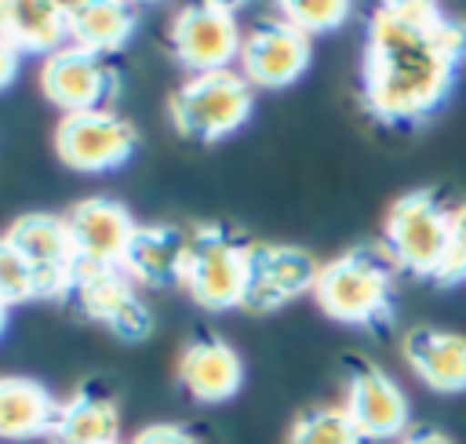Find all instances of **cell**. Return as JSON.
<instances>
[{"label": "cell", "instance_id": "83f0119b", "mask_svg": "<svg viewBox=\"0 0 466 444\" xmlns=\"http://www.w3.org/2000/svg\"><path fill=\"white\" fill-rule=\"evenodd\" d=\"M397 444H451V437L441 433V429H433V426H415V429H408Z\"/></svg>", "mask_w": 466, "mask_h": 444}, {"label": "cell", "instance_id": "4fadbf2b", "mask_svg": "<svg viewBox=\"0 0 466 444\" xmlns=\"http://www.w3.org/2000/svg\"><path fill=\"white\" fill-rule=\"evenodd\" d=\"M346 419L357 426V433L371 444V440H400L408 433L411 422V408L404 389L393 382V375H386L375 364H360L353 368V375L346 378V393L342 404Z\"/></svg>", "mask_w": 466, "mask_h": 444}, {"label": "cell", "instance_id": "484cf974", "mask_svg": "<svg viewBox=\"0 0 466 444\" xmlns=\"http://www.w3.org/2000/svg\"><path fill=\"white\" fill-rule=\"evenodd\" d=\"M131 444H200V437L178 422H149L131 437Z\"/></svg>", "mask_w": 466, "mask_h": 444}, {"label": "cell", "instance_id": "52a82bcc", "mask_svg": "<svg viewBox=\"0 0 466 444\" xmlns=\"http://www.w3.org/2000/svg\"><path fill=\"white\" fill-rule=\"evenodd\" d=\"M138 149V131L116 109L73 113L55 124V153L66 167L84 175H106L124 167Z\"/></svg>", "mask_w": 466, "mask_h": 444}, {"label": "cell", "instance_id": "9a60e30c", "mask_svg": "<svg viewBox=\"0 0 466 444\" xmlns=\"http://www.w3.org/2000/svg\"><path fill=\"white\" fill-rule=\"evenodd\" d=\"M178 386L197 404H226L244 389V357L226 338H197L178 357Z\"/></svg>", "mask_w": 466, "mask_h": 444}, {"label": "cell", "instance_id": "d6986e66", "mask_svg": "<svg viewBox=\"0 0 466 444\" xmlns=\"http://www.w3.org/2000/svg\"><path fill=\"white\" fill-rule=\"evenodd\" d=\"M55 393L29 375H0V440L51 437L58 419Z\"/></svg>", "mask_w": 466, "mask_h": 444}, {"label": "cell", "instance_id": "ac0fdd59", "mask_svg": "<svg viewBox=\"0 0 466 444\" xmlns=\"http://www.w3.org/2000/svg\"><path fill=\"white\" fill-rule=\"evenodd\" d=\"M186 244H189V229L182 226H167V222L138 226L120 269L131 277L135 288H178Z\"/></svg>", "mask_w": 466, "mask_h": 444}, {"label": "cell", "instance_id": "3957f363", "mask_svg": "<svg viewBox=\"0 0 466 444\" xmlns=\"http://www.w3.org/2000/svg\"><path fill=\"white\" fill-rule=\"evenodd\" d=\"M251 109H255V87L237 69L186 76L167 98L171 127L182 138L204 146L237 135L251 120Z\"/></svg>", "mask_w": 466, "mask_h": 444}, {"label": "cell", "instance_id": "6da1fadb", "mask_svg": "<svg viewBox=\"0 0 466 444\" xmlns=\"http://www.w3.org/2000/svg\"><path fill=\"white\" fill-rule=\"evenodd\" d=\"M466 69V22L437 4H379L360 55V106L386 127H419L444 109Z\"/></svg>", "mask_w": 466, "mask_h": 444}, {"label": "cell", "instance_id": "8992f818", "mask_svg": "<svg viewBox=\"0 0 466 444\" xmlns=\"http://www.w3.org/2000/svg\"><path fill=\"white\" fill-rule=\"evenodd\" d=\"M244 44V29L237 22L233 4H189L175 11L167 25V47L186 76L222 73L237 66Z\"/></svg>", "mask_w": 466, "mask_h": 444}, {"label": "cell", "instance_id": "277c9868", "mask_svg": "<svg viewBox=\"0 0 466 444\" xmlns=\"http://www.w3.org/2000/svg\"><path fill=\"white\" fill-rule=\"evenodd\" d=\"M178 288L200 309H240L248 295V240H237L222 226L189 229Z\"/></svg>", "mask_w": 466, "mask_h": 444}, {"label": "cell", "instance_id": "7a4b0ae2", "mask_svg": "<svg viewBox=\"0 0 466 444\" xmlns=\"http://www.w3.org/2000/svg\"><path fill=\"white\" fill-rule=\"evenodd\" d=\"M397 266L382 244H360L324 262L313 284V302L324 317L346 328H386L393 320Z\"/></svg>", "mask_w": 466, "mask_h": 444}, {"label": "cell", "instance_id": "e0dca14e", "mask_svg": "<svg viewBox=\"0 0 466 444\" xmlns=\"http://www.w3.org/2000/svg\"><path fill=\"white\" fill-rule=\"evenodd\" d=\"M138 29V11L116 0H80L66 4V44L98 58L120 55Z\"/></svg>", "mask_w": 466, "mask_h": 444}, {"label": "cell", "instance_id": "44dd1931", "mask_svg": "<svg viewBox=\"0 0 466 444\" xmlns=\"http://www.w3.org/2000/svg\"><path fill=\"white\" fill-rule=\"evenodd\" d=\"M55 444H120V408L113 397L80 389L58 404L51 426Z\"/></svg>", "mask_w": 466, "mask_h": 444}, {"label": "cell", "instance_id": "7c38bea8", "mask_svg": "<svg viewBox=\"0 0 466 444\" xmlns=\"http://www.w3.org/2000/svg\"><path fill=\"white\" fill-rule=\"evenodd\" d=\"M313 55V40H306L299 29L288 22H258L244 33L240 55H237V73L262 91H280L291 87L306 76Z\"/></svg>", "mask_w": 466, "mask_h": 444}, {"label": "cell", "instance_id": "2e32d148", "mask_svg": "<svg viewBox=\"0 0 466 444\" xmlns=\"http://www.w3.org/2000/svg\"><path fill=\"white\" fill-rule=\"evenodd\" d=\"M404 364L433 393H466V335L415 328L404 335Z\"/></svg>", "mask_w": 466, "mask_h": 444}, {"label": "cell", "instance_id": "603a6c76", "mask_svg": "<svg viewBox=\"0 0 466 444\" xmlns=\"http://www.w3.org/2000/svg\"><path fill=\"white\" fill-rule=\"evenodd\" d=\"M350 11L353 7L346 0H295V4H280L277 18L288 22L291 29H299L306 40H313V36L335 33L350 18Z\"/></svg>", "mask_w": 466, "mask_h": 444}, {"label": "cell", "instance_id": "30bf717a", "mask_svg": "<svg viewBox=\"0 0 466 444\" xmlns=\"http://www.w3.org/2000/svg\"><path fill=\"white\" fill-rule=\"evenodd\" d=\"M317 273H320V262L306 247L251 240L248 244V295L240 309L248 313L284 309L288 302L313 295Z\"/></svg>", "mask_w": 466, "mask_h": 444}, {"label": "cell", "instance_id": "9c48e42d", "mask_svg": "<svg viewBox=\"0 0 466 444\" xmlns=\"http://www.w3.org/2000/svg\"><path fill=\"white\" fill-rule=\"evenodd\" d=\"M40 95L47 106H55L62 116L109 109V102L120 91V73L109 58L87 55L80 47H58L40 66Z\"/></svg>", "mask_w": 466, "mask_h": 444}, {"label": "cell", "instance_id": "f1b7e54d", "mask_svg": "<svg viewBox=\"0 0 466 444\" xmlns=\"http://www.w3.org/2000/svg\"><path fill=\"white\" fill-rule=\"evenodd\" d=\"M4 331H7V306L0 302V335H4Z\"/></svg>", "mask_w": 466, "mask_h": 444}, {"label": "cell", "instance_id": "8fae6325", "mask_svg": "<svg viewBox=\"0 0 466 444\" xmlns=\"http://www.w3.org/2000/svg\"><path fill=\"white\" fill-rule=\"evenodd\" d=\"M36 269L40 280V298H69L73 295V280H76V251L69 240V226L66 215L55 211H25L18 215L7 233H4Z\"/></svg>", "mask_w": 466, "mask_h": 444}, {"label": "cell", "instance_id": "4316f807", "mask_svg": "<svg viewBox=\"0 0 466 444\" xmlns=\"http://www.w3.org/2000/svg\"><path fill=\"white\" fill-rule=\"evenodd\" d=\"M18 73H22V55L0 40V91H7L18 80Z\"/></svg>", "mask_w": 466, "mask_h": 444}, {"label": "cell", "instance_id": "ffe728a7", "mask_svg": "<svg viewBox=\"0 0 466 444\" xmlns=\"http://www.w3.org/2000/svg\"><path fill=\"white\" fill-rule=\"evenodd\" d=\"M0 40L18 55H55L66 47V4L51 0H4L0 4Z\"/></svg>", "mask_w": 466, "mask_h": 444}, {"label": "cell", "instance_id": "cb8c5ba5", "mask_svg": "<svg viewBox=\"0 0 466 444\" xmlns=\"http://www.w3.org/2000/svg\"><path fill=\"white\" fill-rule=\"evenodd\" d=\"M33 298H40L36 269L7 237H0V302L11 309L22 302H33Z\"/></svg>", "mask_w": 466, "mask_h": 444}, {"label": "cell", "instance_id": "5bb4252c", "mask_svg": "<svg viewBox=\"0 0 466 444\" xmlns=\"http://www.w3.org/2000/svg\"><path fill=\"white\" fill-rule=\"evenodd\" d=\"M69 240L80 266H120L138 229L135 215L113 197H84L66 211Z\"/></svg>", "mask_w": 466, "mask_h": 444}, {"label": "cell", "instance_id": "d4e9b609", "mask_svg": "<svg viewBox=\"0 0 466 444\" xmlns=\"http://www.w3.org/2000/svg\"><path fill=\"white\" fill-rule=\"evenodd\" d=\"M441 288L451 284H466V200L451 207V222H448V247H444V262L433 277Z\"/></svg>", "mask_w": 466, "mask_h": 444}, {"label": "cell", "instance_id": "ba28073f", "mask_svg": "<svg viewBox=\"0 0 466 444\" xmlns=\"http://www.w3.org/2000/svg\"><path fill=\"white\" fill-rule=\"evenodd\" d=\"M69 298L91 324L120 342H142L153 331V309L120 266H80Z\"/></svg>", "mask_w": 466, "mask_h": 444}, {"label": "cell", "instance_id": "7402d4cb", "mask_svg": "<svg viewBox=\"0 0 466 444\" xmlns=\"http://www.w3.org/2000/svg\"><path fill=\"white\" fill-rule=\"evenodd\" d=\"M288 444H368L357 426L346 419L342 408L324 404V408H309L302 411L291 429H288Z\"/></svg>", "mask_w": 466, "mask_h": 444}, {"label": "cell", "instance_id": "5b68a950", "mask_svg": "<svg viewBox=\"0 0 466 444\" xmlns=\"http://www.w3.org/2000/svg\"><path fill=\"white\" fill-rule=\"evenodd\" d=\"M451 207L433 189H411L397 197L382 218V247L397 269L433 280L448 247Z\"/></svg>", "mask_w": 466, "mask_h": 444}]
</instances>
